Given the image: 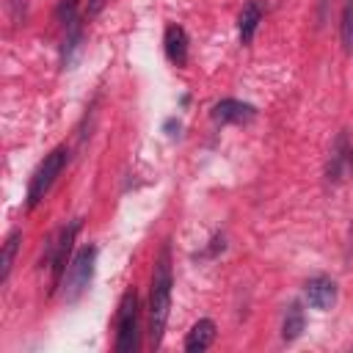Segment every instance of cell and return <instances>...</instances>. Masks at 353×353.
Here are the masks:
<instances>
[{"instance_id":"14","label":"cell","mask_w":353,"mask_h":353,"mask_svg":"<svg viewBox=\"0 0 353 353\" xmlns=\"http://www.w3.org/2000/svg\"><path fill=\"white\" fill-rule=\"evenodd\" d=\"M105 6H108V0H85L83 17H85V19H94V17H97V14H99Z\"/></svg>"},{"instance_id":"8","label":"cell","mask_w":353,"mask_h":353,"mask_svg":"<svg viewBox=\"0 0 353 353\" xmlns=\"http://www.w3.org/2000/svg\"><path fill=\"white\" fill-rule=\"evenodd\" d=\"M163 47H165V58L174 66H185L188 63V33L179 25H168L163 33Z\"/></svg>"},{"instance_id":"12","label":"cell","mask_w":353,"mask_h":353,"mask_svg":"<svg viewBox=\"0 0 353 353\" xmlns=\"http://www.w3.org/2000/svg\"><path fill=\"white\" fill-rule=\"evenodd\" d=\"M19 243H22V232H19V229H14V232L6 237V243H3V254H0V284H6L8 276H11V268H14Z\"/></svg>"},{"instance_id":"11","label":"cell","mask_w":353,"mask_h":353,"mask_svg":"<svg viewBox=\"0 0 353 353\" xmlns=\"http://www.w3.org/2000/svg\"><path fill=\"white\" fill-rule=\"evenodd\" d=\"M303 325H306V314L301 309L298 301H292L284 312V320H281V339L284 342H295L301 334H303Z\"/></svg>"},{"instance_id":"2","label":"cell","mask_w":353,"mask_h":353,"mask_svg":"<svg viewBox=\"0 0 353 353\" xmlns=\"http://www.w3.org/2000/svg\"><path fill=\"white\" fill-rule=\"evenodd\" d=\"M66 160H69V149L66 146H55L50 154H44V160L36 165L30 182H28V193H25V207L28 210H36L44 201V196L50 193V188L55 185L61 171L66 168Z\"/></svg>"},{"instance_id":"3","label":"cell","mask_w":353,"mask_h":353,"mask_svg":"<svg viewBox=\"0 0 353 353\" xmlns=\"http://www.w3.org/2000/svg\"><path fill=\"white\" fill-rule=\"evenodd\" d=\"M80 218L69 221L50 243H47V270H50V292H55L69 270V262H72V248H74V237L80 232Z\"/></svg>"},{"instance_id":"7","label":"cell","mask_w":353,"mask_h":353,"mask_svg":"<svg viewBox=\"0 0 353 353\" xmlns=\"http://www.w3.org/2000/svg\"><path fill=\"white\" fill-rule=\"evenodd\" d=\"M303 292H306L309 306H314V309H320V312H328V309H334V303H336V281L328 279V276H312V279L306 281Z\"/></svg>"},{"instance_id":"10","label":"cell","mask_w":353,"mask_h":353,"mask_svg":"<svg viewBox=\"0 0 353 353\" xmlns=\"http://www.w3.org/2000/svg\"><path fill=\"white\" fill-rule=\"evenodd\" d=\"M262 22V3L259 0H248L240 11V19H237V30H240V41L243 44H251L254 41V33Z\"/></svg>"},{"instance_id":"5","label":"cell","mask_w":353,"mask_h":353,"mask_svg":"<svg viewBox=\"0 0 353 353\" xmlns=\"http://www.w3.org/2000/svg\"><path fill=\"white\" fill-rule=\"evenodd\" d=\"M94 265H97V248H94V245H83V248L72 256L69 270H66V276H63L66 301H77V298L88 290V284H91V279H94Z\"/></svg>"},{"instance_id":"4","label":"cell","mask_w":353,"mask_h":353,"mask_svg":"<svg viewBox=\"0 0 353 353\" xmlns=\"http://www.w3.org/2000/svg\"><path fill=\"white\" fill-rule=\"evenodd\" d=\"M119 353H132L138 347V292L135 287L127 290L116 309V342Z\"/></svg>"},{"instance_id":"6","label":"cell","mask_w":353,"mask_h":353,"mask_svg":"<svg viewBox=\"0 0 353 353\" xmlns=\"http://www.w3.org/2000/svg\"><path fill=\"white\" fill-rule=\"evenodd\" d=\"M212 121L218 124H245L256 116V108L243 99H221L212 105Z\"/></svg>"},{"instance_id":"9","label":"cell","mask_w":353,"mask_h":353,"mask_svg":"<svg viewBox=\"0 0 353 353\" xmlns=\"http://www.w3.org/2000/svg\"><path fill=\"white\" fill-rule=\"evenodd\" d=\"M215 342V323L210 317H201L199 323H193V328L185 336V350L188 353H201Z\"/></svg>"},{"instance_id":"13","label":"cell","mask_w":353,"mask_h":353,"mask_svg":"<svg viewBox=\"0 0 353 353\" xmlns=\"http://www.w3.org/2000/svg\"><path fill=\"white\" fill-rule=\"evenodd\" d=\"M339 36H342V47L350 52V50H353V0H345V6H342Z\"/></svg>"},{"instance_id":"1","label":"cell","mask_w":353,"mask_h":353,"mask_svg":"<svg viewBox=\"0 0 353 353\" xmlns=\"http://www.w3.org/2000/svg\"><path fill=\"white\" fill-rule=\"evenodd\" d=\"M171 287H174L171 251L168 245H163L154 262V270H152V290H149V345L152 347L163 345V334H165V323L171 312Z\"/></svg>"}]
</instances>
